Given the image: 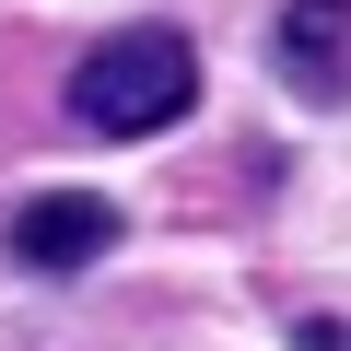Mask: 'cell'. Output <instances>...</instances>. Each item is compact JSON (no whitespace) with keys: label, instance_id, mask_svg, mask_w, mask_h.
<instances>
[{"label":"cell","instance_id":"277c9868","mask_svg":"<svg viewBox=\"0 0 351 351\" xmlns=\"http://www.w3.org/2000/svg\"><path fill=\"white\" fill-rule=\"evenodd\" d=\"M293 339H304V351H351V328H328V316H304Z\"/></svg>","mask_w":351,"mask_h":351},{"label":"cell","instance_id":"6da1fadb","mask_svg":"<svg viewBox=\"0 0 351 351\" xmlns=\"http://www.w3.org/2000/svg\"><path fill=\"white\" fill-rule=\"evenodd\" d=\"M188 106H199V47L176 24H129V36H106L71 71V117L94 141H164Z\"/></svg>","mask_w":351,"mask_h":351},{"label":"cell","instance_id":"7a4b0ae2","mask_svg":"<svg viewBox=\"0 0 351 351\" xmlns=\"http://www.w3.org/2000/svg\"><path fill=\"white\" fill-rule=\"evenodd\" d=\"M117 234H129V223H117L106 188H36V199H12V223H0V258L36 269V281H71V269H94Z\"/></svg>","mask_w":351,"mask_h":351},{"label":"cell","instance_id":"3957f363","mask_svg":"<svg viewBox=\"0 0 351 351\" xmlns=\"http://www.w3.org/2000/svg\"><path fill=\"white\" fill-rule=\"evenodd\" d=\"M269 59L304 106H339L351 94V0H293V12L269 24Z\"/></svg>","mask_w":351,"mask_h":351}]
</instances>
